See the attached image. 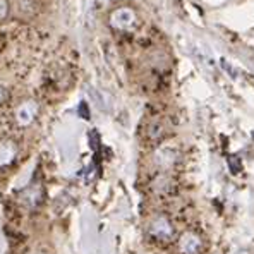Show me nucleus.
<instances>
[{"label":"nucleus","mask_w":254,"mask_h":254,"mask_svg":"<svg viewBox=\"0 0 254 254\" xmlns=\"http://www.w3.org/2000/svg\"><path fill=\"white\" fill-rule=\"evenodd\" d=\"M110 24L117 31H127L136 24V12L130 7H121L110 16Z\"/></svg>","instance_id":"1"},{"label":"nucleus","mask_w":254,"mask_h":254,"mask_svg":"<svg viewBox=\"0 0 254 254\" xmlns=\"http://www.w3.org/2000/svg\"><path fill=\"white\" fill-rule=\"evenodd\" d=\"M36 112H38V105L35 101H24L16 112V119L21 126H28L35 119Z\"/></svg>","instance_id":"2"},{"label":"nucleus","mask_w":254,"mask_h":254,"mask_svg":"<svg viewBox=\"0 0 254 254\" xmlns=\"http://www.w3.org/2000/svg\"><path fill=\"white\" fill-rule=\"evenodd\" d=\"M16 155V150H14L10 144H0V165H5Z\"/></svg>","instance_id":"3"},{"label":"nucleus","mask_w":254,"mask_h":254,"mask_svg":"<svg viewBox=\"0 0 254 254\" xmlns=\"http://www.w3.org/2000/svg\"><path fill=\"white\" fill-rule=\"evenodd\" d=\"M227 160H228V165H230L232 173H239V172H241V158L235 157V155H230V157H228Z\"/></svg>","instance_id":"4"},{"label":"nucleus","mask_w":254,"mask_h":254,"mask_svg":"<svg viewBox=\"0 0 254 254\" xmlns=\"http://www.w3.org/2000/svg\"><path fill=\"white\" fill-rule=\"evenodd\" d=\"M31 3L33 0H19V5H21V10L23 12H35V9H31Z\"/></svg>","instance_id":"5"},{"label":"nucleus","mask_w":254,"mask_h":254,"mask_svg":"<svg viewBox=\"0 0 254 254\" xmlns=\"http://www.w3.org/2000/svg\"><path fill=\"white\" fill-rule=\"evenodd\" d=\"M7 14H9V2L7 0H0V19L7 17Z\"/></svg>","instance_id":"6"},{"label":"nucleus","mask_w":254,"mask_h":254,"mask_svg":"<svg viewBox=\"0 0 254 254\" xmlns=\"http://www.w3.org/2000/svg\"><path fill=\"white\" fill-rule=\"evenodd\" d=\"M79 114L85 115V119H89V114H88V105H86V103H81V107H79Z\"/></svg>","instance_id":"7"},{"label":"nucleus","mask_w":254,"mask_h":254,"mask_svg":"<svg viewBox=\"0 0 254 254\" xmlns=\"http://www.w3.org/2000/svg\"><path fill=\"white\" fill-rule=\"evenodd\" d=\"M2 96H3V93H2V89H0V101H2Z\"/></svg>","instance_id":"8"}]
</instances>
